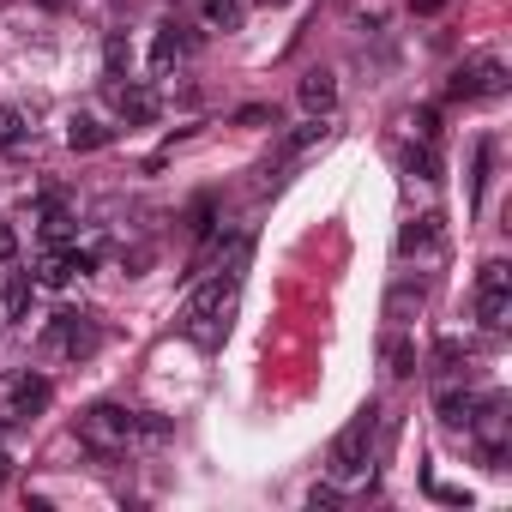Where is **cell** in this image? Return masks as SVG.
<instances>
[{"label": "cell", "mask_w": 512, "mask_h": 512, "mask_svg": "<svg viewBox=\"0 0 512 512\" xmlns=\"http://www.w3.org/2000/svg\"><path fill=\"white\" fill-rule=\"evenodd\" d=\"M476 404H482V398H476L464 380H440V386H434V416H440L446 428H470Z\"/></svg>", "instance_id": "cell-9"}, {"label": "cell", "mask_w": 512, "mask_h": 512, "mask_svg": "<svg viewBox=\"0 0 512 512\" xmlns=\"http://www.w3.org/2000/svg\"><path fill=\"white\" fill-rule=\"evenodd\" d=\"M308 506H314V512H332V506H344L338 482H314V488H308Z\"/></svg>", "instance_id": "cell-24"}, {"label": "cell", "mask_w": 512, "mask_h": 512, "mask_svg": "<svg viewBox=\"0 0 512 512\" xmlns=\"http://www.w3.org/2000/svg\"><path fill=\"white\" fill-rule=\"evenodd\" d=\"M31 296H37V290H31V278H25V272H13V278H7V320H31Z\"/></svg>", "instance_id": "cell-22"}, {"label": "cell", "mask_w": 512, "mask_h": 512, "mask_svg": "<svg viewBox=\"0 0 512 512\" xmlns=\"http://www.w3.org/2000/svg\"><path fill=\"white\" fill-rule=\"evenodd\" d=\"M31 139V115L19 103H0V151H19Z\"/></svg>", "instance_id": "cell-20"}, {"label": "cell", "mask_w": 512, "mask_h": 512, "mask_svg": "<svg viewBox=\"0 0 512 512\" xmlns=\"http://www.w3.org/2000/svg\"><path fill=\"white\" fill-rule=\"evenodd\" d=\"M476 320L488 332H506V320H512V266L506 260H488L476 272Z\"/></svg>", "instance_id": "cell-6"}, {"label": "cell", "mask_w": 512, "mask_h": 512, "mask_svg": "<svg viewBox=\"0 0 512 512\" xmlns=\"http://www.w3.org/2000/svg\"><path fill=\"white\" fill-rule=\"evenodd\" d=\"M241 19H247V7H241V0H199V25L205 31H241Z\"/></svg>", "instance_id": "cell-18"}, {"label": "cell", "mask_w": 512, "mask_h": 512, "mask_svg": "<svg viewBox=\"0 0 512 512\" xmlns=\"http://www.w3.org/2000/svg\"><path fill=\"white\" fill-rule=\"evenodd\" d=\"M73 253H49V260L37 266V284H49V290H61V284H73Z\"/></svg>", "instance_id": "cell-23"}, {"label": "cell", "mask_w": 512, "mask_h": 512, "mask_svg": "<svg viewBox=\"0 0 512 512\" xmlns=\"http://www.w3.org/2000/svg\"><path fill=\"white\" fill-rule=\"evenodd\" d=\"M380 404H362L344 428H338V440H332V452H326V476L332 482H362L368 470H374V458H380Z\"/></svg>", "instance_id": "cell-2"}, {"label": "cell", "mask_w": 512, "mask_h": 512, "mask_svg": "<svg viewBox=\"0 0 512 512\" xmlns=\"http://www.w3.org/2000/svg\"><path fill=\"white\" fill-rule=\"evenodd\" d=\"M434 133H440V127H434V109H422V115H416V139H428V145H434Z\"/></svg>", "instance_id": "cell-27"}, {"label": "cell", "mask_w": 512, "mask_h": 512, "mask_svg": "<svg viewBox=\"0 0 512 512\" xmlns=\"http://www.w3.org/2000/svg\"><path fill=\"white\" fill-rule=\"evenodd\" d=\"M470 374V344L464 338H440L434 344V386L440 380H464Z\"/></svg>", "instance_id": "cell-17"}, {"label": "cell", "mask_w": 512, "mask_h": 512, "mask_svg": "<svg viewBox=\"0 0 512 512\" xmlns=\"http://www.w3.org/2000/svg\"><path fill=\"white\" fill-rule=\"evenodd\" d=\"M296 97H302V109H308V115H332V109H338V79L314 67V73H302Z\"/></svg>", "instance_id": "cell-15"}, {"label": "cell", "mask_w": 512, "mask_h": 512, "mask_svg": "<svg viewBox=\"0 0 512 512\" xmlns=\"http://www.w3.org/2000/svg\"><path fill=\"white\" fill-rule=\"evenodd\" d=\"M13 260H19V229L0 223V266H13Z\"/></svg>", "instance_id": "cell-25"}, {"label": "cell", "mask_w": 512, "mask_h": 512, "mask_svg": "<svg viewBox=\"0 0 512 512\" xmlns=\"http://www.w3.org/2000/svg\"><path fill=\"white\" fill-rule=\"evenodd\" d=\"M422 302H428V284H416V278H398V284L386 290V326H410V320L422 314Z\"/></svg>", "instance_id": "cell-11"}, {"label": "cell", "mask_w": 512, "mask_h": 512, "mask_svg": "<svg viewBox=\"0 0 512 512\" xmlns=\"http://www.w3.org/2000/svg\"><path fill=\"white\" fill-rule=\"evenodd\" d=\"M97 344H103L97 320H91V314H73V308L49 314V320H43V332H37V350H43V356H67V362L97 356Z\"/></svg>", "instance_id": "cell-4"}, {"label": "cell", "mask_w": 512, "mask_h": 512, "mask_svg": "<svg viewBox=\"0 0 512 512\" xmlns=\"http://www.w3.org/2000/svg\"><path fill=\"white\" fill-rule=\"evenodd\" d=\"M404 175H416V181H440V157H434V145L422 139V145H404Z\"/></svg>", "instance_id": "cell-21"}, {"label": "cell", "mask_w": 512, "mask_h": 512, "mask_svg": "<svg viewBox=\"0 0 512 512\" xmlns=\"http://www.w3.org/2000/svg\"><path fill=\"white\" fill-rule=\"evenodd\" d=\"M109 139H115V127H103L97 115H73V121H67V145H73V151H103Z\"/></svg>", "instance_id": "cell-19"}, {"label": "cell", "mask_w": 512, "mask_h": 512, "mask_svg": "<svg viewBox=\"0 0 512 512\" xmlns=\"http://www.w3.org/2000/svg\"><path fill=\"white\" fill-rule=\"evenodd\" d=\"M37 7H49V13H67V0H37Z\"/></svg>", "instance_id": "cell-28"}, {"label": "cell", "mask_w": 512, "mask_h": 512, "mask_svg": "<svg viewBox=\"0 0 512 512\" xmlns=\"http://www.w3.org/2000/svg\"><path fill=\"white\" fill-rule=\"evenodd\" d=\"M7 470H13V464H7V452H0V482H7Z\"/></svg>", "instance_id": "cell-29"}, {"label": "cell", "mask_w": 512, "mask_h": 512, "mask_svg": "<svg viewBox=\"0 0 512 512\" xmlns=\"http://www.w3.org/2000/svg\"><path fill=\"white\" fill-rule=\"evenodd\" d=\"M127 67V43L121 37H109V73H121Z\"/></svg>", "instance_id": "cell-26"}, {"label": "cell", "mask_w": 512, "mask_h": 512, "mask_svg": "<svg viewBox=\"0 0 512 512\" xmlns=\"http://www.w3.org/2000/svg\"><path fill=\"white\" fill-rule=\"evenodd\" d=\"M440 247V211H422V217H410L404 229H398V253L410 260V253H434Z\"/></svg>", "instance_id": "cell-14"}, {"label": "cell", "mask_w": 512, "mask_h": 512, "mask_svg": "<svg viewBox=\"0 0 512 512\" xmlns=\"http://www.w3.org/2000/svg\"><path fill=\"white\" fill-rule=\"evenodd\" d=\"M380 362H386V374H392V380H410V374L422 368L416 338H404V326H392V332L380 338Z\"/></svg>", "instance_id": "cell-12"}, {"label": "cell", "mask_w": 512, "mask_h": 512, "mask_svg": "<svg viewBox=\"0 0 512 512\" xmlns=\"http://www.w3.org/2000/svg\"><path fill=\"white\" fill-rule=\"evenodd\" d=\"M55 404V380L49 374H19L7 386V416H43Z\"/></svg>", "instance_id": "cell-8"}, {"label": "cell", "mask_w": 512, "mask_h": 512, "mask_svg": "<svg viewBox=\"0 0 512 512\" xmlns=\"http://www.w3.org/2000/svg\"><path fill=\"white\" fill-rule=\"evenodd\" d=\"M452 103H494V97H506V61L500 55H476V61H464L458 73H452Z\"/></svg>", "instance_id": "cell-5"}, {"label": "cell", "mask_w": 512, "mask_h": 512, "mask_svg": "<svg viewBox=\"0 0 512 512\" xmlns=\"http://www.w3.org/2000/svg\"><path fill=\"white\" fill-rule=\"evenodd\" d=\"M37 217H43L37 229H43V241H49V247H61V241H73V229H79L61 193H43V199H37Z\"/></svg>", "instance_id": "cell-13"}, {"label": "cell", "mask_w": 512, "mask_h": 512, "mask_svg": "<svg viewBox=\"0 0 512 512\" xmlns=\"http://www.w3.org/2000/svg\"><path fill=\"white\" fill-rule=\"evenodd\" d=\"M247 253H253V235H241L229 253H223V272H211L187 308H181V338L193 350H223V332H229V308L241 296V278H247Z\"/></svg>", "instance_id": "cell-1"}, {"label": "cell", "mask_w": 512, "mask_h": 512, "mask_svg": "<svg viewBox=\"0 0 512 512\" xmlns=\"http://www.w3.org/2000/svg\"><path fill=\"white\" fill-rule=\"evenodd\" d=\"M139 428H145V410H127V404H91L85 416H79V440L109 464V458H121V452H133L139 446Z\"/></svg>", "instance_id": "cell-3"}, {"label": "cell", "mask_w": 512, "mask_h": 512, "mask_svg": "<svg viewBox=\"0 0 512 512\" xmlns=\"http://www.w3.org/2000/svg\"><path fill=\"white\" fill-rule=\"evenodd\" d=\"M199 55V31L187 25V19H163L157 25V37H151V73L157 79H169L181 61H193Z\"/></svg>", "instance_id": "cell-7"}, {"label": "cell", "mask_w": 512, "mask_h": 512, "mask_svg": "<svg viewBox=\"0 0 512 512\" xmlns=\"http://www.w3.org/2000/svg\"><path fill=\"white\" fill-rule=\"evenodd\" d=\"M109 91H115V109H121L127 127H151L157 121V91L151 85H109Z\"/></svg>", "instance_id": "cell-10"}, {"label": "cell", "mask_w": 512, "mask_h": 512, "mask_svg": "<svg viewBox=\"0 0 512 512\" xmlns=\"http://www.w3.org/2000/svg\"><path fill=\"white\" fill-rule=\"evenodd\" d=\"M326 133H332V115H308L284 145H278V163H296V157H308L314 145H326Z\"/></svg>", "instance_id": "cell-16"}]
</instances>
